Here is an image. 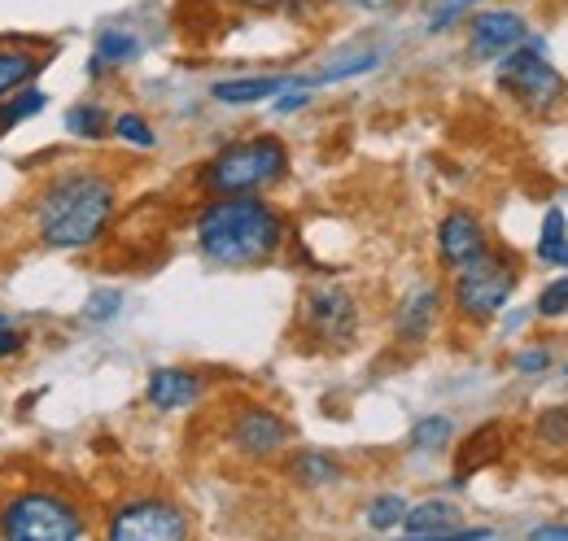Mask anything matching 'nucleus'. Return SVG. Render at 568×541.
<instances>
[{
    "mask_svg": "<svg viewBox=\"0 0 568 541\" xmlns=\"http://www.w3.org/2000/svg\"><path fill=\"white\" fill-rule=\"evenodd\" d=\"M119 210V188L97 166L58 171L31 202V223L49 249H92Z\"/></svg>",
    "mask_w": 568,
    "mask_h": 541,
    "instance_id": "nucleus-1",
    "label": "nucleus"
},
{
    "mask_svg": "<svg viewBox=\"0 0 568 541\" xmlns=\"http://www.w3.org/2000/svg\"><path fill=\"white\" fill-rule=\"evenodd\" d=\"M197 249L219 267H258L284 249V214L258 193L211 197L197 214Z\"/></svg>",
    "mask_w": 568,
    "mask_h": 541,
    "instance_id": "nucleus-2",
    "label": "nucleus"
},
{
    "mask_svg": "<svg viewBox=\"0 0 568 541\" xmlns=\"http://www.w3.org/2000/svg\"><path fill=\"white\" fill-rule=\"evenodd\" d=\"M288 175V149L276 135H245L214 153L197 175V188L206 197H245L281 184Z\"/></svg>",
    "mask_w": 568,
    "mask_h": 541,
    "instance_id": "nucleus-3",
    "label": "nucleus"
},
{
    "mask_svg": "<svg viewBox=\"0 0 568 541\" xmlns=\"http://www.w3.org/2000/svg\"><path fill=\"white\" fill-rule=\"evenodd\" d=\"M0 538L4 541H79L83 516L71 498L53 489L18 493L0 507Z\"/></svg>",
    "mask_w": 568,
    "mask_h": 541,
    "instance_id": "nucleus-4",
    "label": "nucleus"
},
{
    "mask_svg": "<svg viewBox=\"0 0 568 541\" xmlns=\"http://www.w3.org/2000/svg\"><path fill=\"white\" fill-rule=\"evenodd\" d=\"M516 284H520V263L490 245L477 263L455 270V315L473 319V324L495 319L507 306V297L516 293Z\"/></svg>",
    "mask_w": 568,
    "mask_h": 541,
    "instance_id": "nucleus-5",
    "label": "nucleus"
},
{
    "mask_svg": "<svg viewBox=\"0 0 568 541\" xmlns=\"http://www.w3.org/2000/svg\"><path fill=\"white\" fill-rule=\"evenodd\" d=\"M498 88L516 105H525L534 114H551L565 101V74L542 58V44L538 40H525L520 49H511V53L498 58Z\"/></svg>",
    "mask_w": 568,
    "mask_h": 541,
    "instance_id": "nucleus-6",
    "label": "nucleus"
},
{
    "mask_svg": "<svg viewBox=\"0 0 568 541\" xmlns=\"http://www.w3.org/2000/svg\"><path fill=\"white\" fill-rule=\"evenodd\" d=\"M297 324H302V333H306L311 345L346 349L358 333V302L351 297V288H342V284H315L302 297Z\"/></svg>",
    "mask_w": 568,
    "mask_h": 541,
    "instance_id": "nucleus-7",
    "label": "nucleus"
},
{
    "mask_svg": "<svg viewBox=\"0 0 568 541\" xmlns=\"http://www.w3.org/2000/svg\"><path fill=\"white\" fill-rule=\"evenodd\" d=\"M105 541H189V516L166 498H136L110 516Z\"/></svg>",
    "mask_w": 568,
    "mask_h": 541,
    "instance_id": "nucleus-8",
    "label": "nucleus"
},
{
    "mask_svg": "<svg viewBox=\"0 0 568 541\" xmlns=\"http://www.w3.org/2000/svg\"><path fill=\"white\" fill-rule=\"evenodd\" d=\"M293 428L284 423V415H276L272 406H241L232 415V428H227V441L245 455V459H276L284 446H288Z\"/></svg>",
    "mask_w": 568,
    "mask_h": 541,
    "instance_id": "nucleus-9",
    "label": "nucleus"
},
{
    "mask_svg": "<svg viewBox=\"0 0 568 541\" xmlns=\"http://www.w3.org/2000/svg\"><path fill=\"white\" fill-rule=\"evenodd\" d=\"M486 249H490V232L473 210H450L437 223V258H442V267L464 270L468 263H477Z\"/></svg>",
    "mask_w": 568,
    "mask_h": 541,
    "instance_id": "nucleus-10",
    "label": "nucleus"
},
{
    "mask_svg": "<svg viewBox=\"0 0 568 541\" xmlns=\"http://www.w3.org/2000/svg\"><path fill=\"white\" fill-rule=\"evenodd\" d=\"M529 40V22L511 9H481L473 22H468V53L473 58H503L511 49H520Z\"/></svg>",
    "mask_w": 568,
    "mask_h": 541,
    "instance_id": "nucleus-11",
    "label": "nucleus"
},
{
    "mask_svg": "<svg viewBox=\"0 0 568 541\" xmlns=\"http://www.w3.org/2000/svg\"><path fill=\"white\" fill-rule=\"evenodd\" d=\"M437 315H442V293H437V284H416V288L403 297L398 315H394V333H398V340L416 345V340L428 337V328L437 324Z\"/></svg>",
    "mask_w": 568,
    "mask_h": 541,
    "instance_id": "nucleus-12",
    "label": "nucleus"
},
{
    "mask_svg": "<svg viewBox=\"0 0 568 541\" xmlns=\"http://www.w3.org/2000/svg\"><path fill=\"white\" fill-rule=\"evenodd\" d=\"M202 376H193V371H184V367H158L153 376H149V402L158 406V410H184V406H193L202 398Z\"/></svg>",
    "mask_w": 568,
    "mask_h": 541,
    "instance_id": "nucleus-13",
    "label": "nucleus"
},
{
    "mask_svg": "<svg viewBox=\"0 0 568 541\" xmlns=\"http://www.w3.org/2000/svg\"><path fill=\"white\" fill-rule=\"evenodd\" d=\"M44 70V53H31L27 44H9V40H0V96H13V92H22L36 74Z\"/></svg>",
    "mask_w": 568,
    "mask_h": 541,
    "instance_id": "nucleus-14",
    "label": "nucleus"
},
{
    "mask_svg": "<svg viewBox=\"0 0 568 541\" xmlns=\"http://www.w3.org/2000/svg\"><path fill=\"white\" fill-rule=\"evenodd\" d=\"M284 88H288V79H281V74H254V79H219L211 96L219 105H258Z\"/></svg>",
    "mask_w": 568,
    "mask_h": 541,
    "instance_id": "nucleus-15",
    "label": "nucleus"
},
{
    "mask_svg": "<svg viewBox=\"0 0 568 541\" xmlns=\"http://www.w3.org/2000/svg\"><path fill=\"white\" fill-rule=\"evenodd\" d=\"M442 529H459V507L446 498H428L420 507H412L403 516V533L407 538H425V533H442Z\"/></svg>",
    "mask_w": 568,
    "mask_h": 541,
    "instance_id": "nucleus-16",
    "label": "nucleus"
},
{
    "mask_svg": "<svg viewBox=\"0 0 568 541\" xmlns=\"http://www.w3.org/2000/svg\"><path fill=\"white\" fill-rule=\"evenodd\" d=\"M141 58V40L132 35V31H101L97 35V53H92V67L88 74H105V67H128V62H136Z\"/></svg>",
    "mask_w": 568,
    "mask_h": 541,
    "instance_id": "nucleus-17",
    "label": "nucleus"
},
{
    "mask_svg": "<svg viewBox=\"0 0 568 541\" xmlns=\"http://www.w3.org/2000/svg\"><path fill=\"white\" fill-rule=\"evenodd\" d=\"M538 258H542L547 267H565L568 270L565 210H547V223H542V236H538Z\"/></svg>",
    "mask_w": 568,
    "mask_h": 541,
    "instance_id": "nucleus-18",
    "label": "nucleus"
},
{
    "mask_svg": "<svg viewBox=\"0 0 568 541\" xmlns=\"http://www.w3.org/2000/svg\"><path fill=\"white\" fill-rule=\"evenodd\" d=\"M44 105H49V96H44L40 88H22V92H13V96L0 105V135H9L13 127H18V123L36 119Z\"/></svg>",
    "mask_w": 568,
    "mask_h": 541,
    "instance_id": "nucleus-19",
    "label": "nucleus"
},
{
    "mask_svg": "<svg viewBox=\"0 0 568 541\" xmlns=\"http://www.w3.org/2000/svg\"><path fill=\"white\" fill-rule=\"evenodd\" d=\"M67 132L74 140H105V132H110L105 105H74V110H67Z\"/></svg>",
    "mask_w": 568,
    "mask_h": 541,
    "instance_id": "nucleus-20",
    "label": "nucleus"
},
{
    "mask_svg": "<svg viewBox=\"0 0 568 541\" xmlns=\"http://www.w3.org/2000/svg\"><path fill=\"white\" fill-rule=\"evenodd\" d=\"M293 476H297L306 489H324V484H333V480L342 476V468H337L328 455H297V459H293Z\"/></svg>",
    "mask_w": 568,
    "mask_h": 541,
    "instance_id": "nucleus-21",
    "label": "nucleus"
},
{
    "mask_svg": "<svg viewBox=\"0 0 568 541\" xmlns=\"http://www.w3.org/2000/svg\"><path fill=\"white\" fill-rule=\"evenodd\" d=\"M450 437H455V419H446V415L416 419V428H412V446L416 450H442Z\"/></svg>",
    "mask_w": 568,
    "mask_h": 541,
    "instance_id": "nucleus-22",
    "label": "nucleus"
},
{
    "mask_svg": "<svg viewBox=\"0 0 568 541\" xmlns=\"http://www.w3.org/2000/svg\"><path fill=\"white\" fill-rule=\"evenodd\" d=\"M534 432H538V441H542L547 450H568V406L542 410L538 423H534Z\"/></svg>",
    "mask_w": 568,
    "mask_h": 541,
    "instance_id": "nucleus-23",
    "label": "nucleus"
},
{
    "mask_svg": "<svg viewBox=\"0 0 568 541\" xmlns=\"http://www.w3.org/2000/svg\"><path fill=\"white\" fill-rule=\"evenodd\" d=\"M403 516H407V502H403L398 493H385V498H376V502L367 507V524H372L376 533L398 529V524H403Z\"/></svg>",
    "mask_w": 568,
    "mask_h": 541,
    "instance_id": "nucleus-24",
    "label": "nucleus"
},
{
    "mask_svg": "<svg viewBox=\"0 0 568 541\" xmlns=\"http://www.w3.org/2000/svg\"><path fill=\"white\" fill-rule=\"evenodd\" d=\"M381 62V53H358L351 62H337V67H328L324 74H315V79H302V88H320V83H342V79H355L363 70H372Z\"/></svg>",
    "mask_w": 568,
    "mask_h": 541,
    "instance_id": "nucleus-25",
    "label": "nucleus"
},
{
    "mask_svg": "<svg viewBox=\"0 0 568 541\" xmlns=\"http://www.w3.org/2000/svg\"><path fill=\"white\" fill-rule=\"evenodd\" d=\"M110 127H114V135H119L123 144H132V149H153V144H158V135H153V127L144 123L141 114H119Z\"/></svg>",
    "mask_w": 568,
    "mask_h": 541,
    "instance_id": "nucleus-26",
    "label": "nucleus"
},
{
    "mask_svg": "<svg viewBox=\"0 0 568 541\" xmlns=\"http://www.w3.org/2000/svg\"><path fill=\"white\" fill-rule=\"evenodd\" d=\"M119 310H123V293H119V288H101V293H92L88 306H83V315H88L92 324H110Z\"/></svg>",
    "mask_w": 568,
    "mask_h": 541,
    "instance_id": "nucleus-27",
    "label": "nucleus"
},
{
    "mask_svg": "<svg viewBox=\"0 0 568 541\" xmlns=\"http://www.w3.org/2000/svg\"><path fill=\"white\" fill-rule=\"evenodd\" d=\"M538 315H542V319H560V315H568V275L551 279V284L538 293Z\"/></svg>",
    "mask_w": 568,
    "mask_h": 541,
    "instance_id": "nucleus-28",
    "label": "nucleus"
},
{
    "mask_svg": "<svg viewBox=\"0 0 568 541\" xmlns=\"http://www.w3.org/2000/svg\"><path fill=\"white\" fill-rule=\"evenodd\" d=\"M473 4H481V0H437V9H433V18H428V31H446L459 13H468Z\"/></svg>",
    "mask_w": 568,
    "mask_h": 541,
    "instance_id": "nucleus-29",
    "label": "nucleus"
},
{
    "mask_svg": "<svg viewBox=\"0 0 568 541\" xmlns=\"http://www.w3.org/2000/svg\"><path fill=\"white\" fill-rule=\"evenodd\" d=\"M490 529H442V533H425V538H403V541H490Z\"/></svg>",
    "mask_w": 568,
    "mask_h": 541,
    "instance_id": "nucleus-30",
    "label": "nucleus"
},
{
    "mask_svg": "<svg viewBox=\"0 0 568 541\" xmlns=\"http://www.w3.org/2000/svg\"><path fill=\"white\" fill-rule=\"evenodd\" d=\"M551 363V354L542 349V345H534V349H525V354H516V371H542Z\"/></svg>",
    "mask_w": 568,
    "mask_h": 541,
    "instance_id": "nucleus-31",
    "label": "nucleus"
},
{
    "mask_svg": "<svg viewBox=\"0 0 568 541\" xmlns=\"http://www.w3.org/2000/svg\"><path fill=\"white\" fill-rule=\"evenodd\" d=\"M22 349V337L9 328V324H0V358H13Z\"/></svg>",
    "mask_w": 568,
    "mask_h": 541,
    "instance_id": "nucleus-32",
    "label": "nucleus"
},
{
    "mask_svg": "<svg viewBox=\"0 0 568 541\" xmlns=\"http://www.w3.org/2000/svg\"><path fill=\"white\" fill-rule=\"evenodd\" d=\"M529 541H568V524H542L529 533Z\"/></svg>",
    "mask_w": 568,
    "mask_h": 541,
    "instance_id": "nucleus-33",
    "label": "nucleus"
},
{
    "mask_svg": "<svg viewBox=\"0 0 568 541\" xmlns=\"http://www.w3.org/2000/svg\"><path fill=\"white\" fill-rule=\"evenodd\" d=\"M302 105H306V88H302V92H284L281 101H276L281 114H293V110H302Z\"/></svg>",
    "mask_w": 568,
    "mask_h": 541,
    "instance_id": "nucleus-34",
    "label": "nucleus"
},
{
    "mask_svg": "<svg viewBox=\"0 0 568 541\" xmlns=\"http://www.w3.org/2000/svg\"><path fill=\"white\" fill-rule=\"evenodd\" d=\"M232 4H241V9H276L281 0H232Z\"/></svg>",
    "mask_w": 568,
    "mask_h": 541,
    "instance_id": "nucleus-35",
    "label": "nucleus"
},
{
    "mask_svg": "<svg viewBox=\"0 0 568 541\" xmlns=\"http://www.w3.org/2000/svg\"><path fill=\"white\" fill-rule=\"evenodd\" d=\"M358 4H367V9H394L398 0H358Z\"/></svg>",
    "mask_w": 568,
    "mask_h": 541,
    "instance_id": "nucleus-36",
    "label": "nucleus"
}]
</instances>
